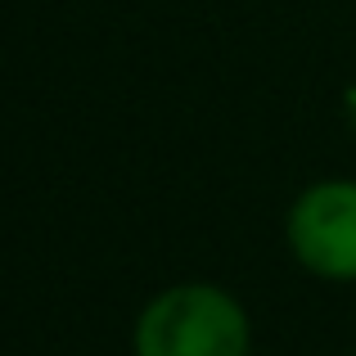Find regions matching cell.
<instances>
[{"mask_svg": "<svg viewBox=\"0 0 356 356\" xmlns=\"http://www.w3.org/2000/svg\"><path fill=\"white\" fill-rule=\"evenodd\" d=\"M136 356H248L252 325L235 293L208 280L167 284L136 316Z\"/></svg>", "mask_w": 356, "mask_h": 356, "instance_id": "cell-1", "label": "cell"}, {"mask_svg": "<svg viewBox=\"0 0 356 356\" xmlns=\"http://www.w3.org/2000/svg\"><path fill=\"white\" fill-rule=\"evenodd\" d=\"M298 266L330 284H356V181H316L284 221Z\"/></svg>", "mask_w": 356, "mask_h": 356, "instance_id": "cell-2", "label": "cell"}]
</instances>
